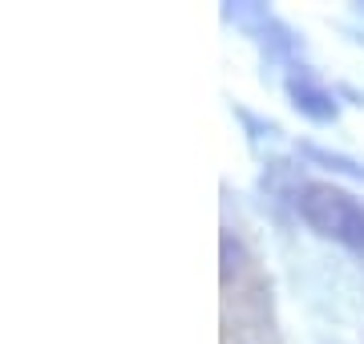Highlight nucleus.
Instances as JSON below:
<instances>
[{
    "instance_id": "nucleus-1",
    "label": "nucleus",
    "mask_w": 364,
    "mask_h": 344,
    "mask_svg": "<svg viewBox=\"0 0 364 344\" xmlns=\"http://www.w3.org/2000/svg\"><path fill=\"white\" fill-rule=\"evenodd\" d=\"M296 211L312 235L364 255V203L332 183H304L296 190Z\"/></svg>"
},
{
    "instance_id": "nucleus-2",
    "label": "nucleus",
    "mask_w": 364,
    "mask_h": 344,
    "mask_svg": "<svg viewBox=\"0 0 364 344\" xmlns=\"http://www.w3.org/2000/svg\"><path fill=\"white\" fill-rule=\"evenodd\" d=\"M284 90H287V102H291V109H296L299 118H308V122H320V126H328V122H336L340 118V102H336V93L328 90L324 81H316L312 73H291V77L284 81Z\"/></svg>"
},
{
    "instance_id": "nucleus-3",
    "label": "nucleus",
    "mask_w": 364,
    "mask_h": 344,
    "mask_svg": "<svg viewBox=\"0 0 364 344\" xmlns=\"http://www.w3.org/2000/svg\"><path fill=\"white\" fill-rule=\"evenodd\" d=\"M299 154L312 158L316 166L332 171V174H344V178H352V183H364V162L348 158V154H340V150H324V146H316V142H299Z\"/></svg>"
},
{
    "instance_id": "nucleus-4",
    "label": "nucleus",
    "mask_w": 364,
    "mask_h": 344,
    "mask_svg": "<svg viewBox=\"0 0 364 344\" xmlns=\"http://www.w3.org/2000/svg\"><path fill=\"white\" fill-rule=\"evenodd\" d=\"M219 252H223V284H231V279L239 276L243 259H247V252H243V243H239L235 231H223L219 235Z\"/></svg>"
},
{
    "instance_id": "nucleus-5",
    "label": "nucleus",
    "mask_w": 364,
    "mask_h": 344,
    "mask_svg": "<svg viewBox=\"0 0 364 344\" xmlns=\"http://www.w3.org/2000/svg\"><path fill=\"white\" fill-rule=\"evenodd\" d=\"M356 41H360V45H364V37H356Z\"/></svg>"
}]
</instances>
